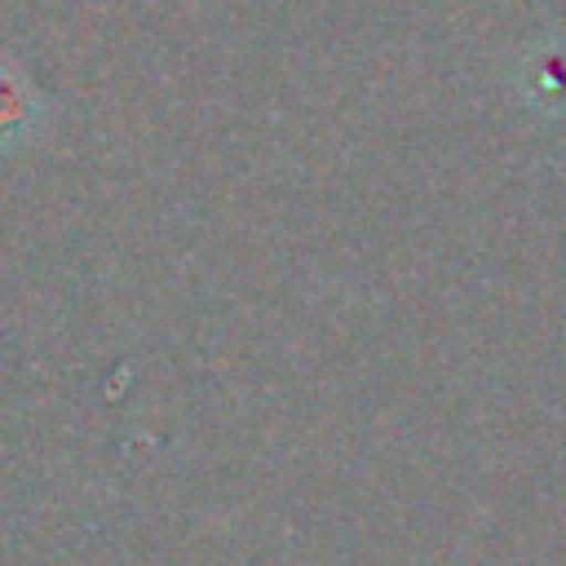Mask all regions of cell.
<instances>
[{"instance_id": "obj_1", "label": "cell", "mask_w": 566, "mask_h": 566, "mask_svg": "<svg viewBox=\"0 0 566 566\" xmlns=\"http://www.w3.org/2000/svg\"><path fill=\"white\" fill-rule=\"evenodd\" d=\"M517 93L539 111H566V35H539L517 57Z\"/></svg>"}, {"instance_id": "obj_2", "label": "cell", "mask_w": 566, "mask_h": 566, "mask_svg": "<svg viewBox=\"0 0 566 566\" xmlns=\"http://www.w3.org/2000/svg\"><path fill=\"white\" fill-rule=\"evenodd\" d=\"M40 119H44L40 88L13 62H0V146L22 142L27 133L40 128Z\"/></svg>"}]
</instances>
